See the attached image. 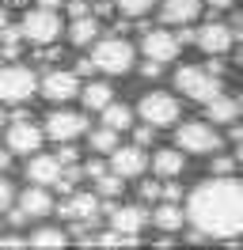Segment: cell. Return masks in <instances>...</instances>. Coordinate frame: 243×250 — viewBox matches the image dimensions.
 Returning a JSON list of instances; mask_svg holds the SVG:
<instances>
[{
  "label": "cell",
  "instance_id": "49",
  "mask_svg": "<svg viewBox=\"0 0 243 250\" xmlns=\"http://www.w3.org/2000/svg\"><path fill=\"white\" fill-rule=\"evenodd\" d=\"M0 247H8V239H0Z\"/></svg>",
  "mask_w": 243,
  "mask_h": 250
},
{
  "label": "cell",
  "instance_id": "25",
  "mask_svg": "<svg viewBox=\"0 0 243 250\" xmlns=\"http://www.w3.org/2000/svg\"><path fill=\"white\" fill-rule=\"evenodd\" d=\"M88 144H91V152L110 156V152L118 148V133H114L110 125H103V129H91V133H88Z\"/></svg>",
  "mask_w": 243,
  "mask_h": 250
},
{
  "label": "cell",
  "instance_id": "4",
  "mask_svg": "<svg viewBox=\"0 0 243 250\" xmlns=\"http://www.w3.org/2000/svg\"><path fill=\"white\" fill-rule=\"evenodd\" d=\"M137 118H141V122H148V125H156V129H167V125H179L182 106H179V99H175V95L148 91L141 103H137Z\"/></svg>",
  "mask_w": 243,
  "mask_h": 250
},
{
  "label": "cell",
  "instance_id": "22",
  "mask_svg": "<svg viewBox=\"0 0 243 250\" xmlns=\"http://www.w3.org/2000/svg\"><path fill=\"white\" fill-rule=\"evenodd\" d=\"M205 114H209L213 125H232L236 118H240V103H236V99H228V95L220 91L217 99H209V103H205Z\"/></svg>",
  "mask_w": 243,
  "mask_h": 250
},
{
  "label": "cell",
  "instance_id": "16",
  "mask_svg": "<svg viewBox=\"0 0 243 250\" xmlns=\"http://www.w3.org/2000/svg\"><path fill=\"white\" fill-rule=\"evenodd\" d=\"M201 16V0H164L160 4V23L167 27H190Z\"/></svg>",
  "mask_w": 243,
  "mask_h": 250
},
{
  "label": "cell",
  "instance_id": "47",
  "mask_svg": "<svg viewBox=\"0 0 243 250\" xmlns=\"http://www.w3.org/2000/svg\"><path fill=\"white\" fill-rule=\"evenodd\" d=\"M4 4H15V8H19V4H27V0H4Z\"/></svg>",
  "mask_w": 243,
  "mask_h": 250
},
{
  "label": "cell",
  "instance_id": "42",
  "mask_svg": "<svg viewBox=\"0 0 243 250\" xmlns=\"http://www.w3.org/2000/svg\"><path fill=\"white\" fill-rule=\"evenodd\" d=\"M61 4H65V0H38V8H53V12H57Z\"/></svg>",
  "mask_w": 243,
  "mask_h": 250
},
{
  "label": "cell",
  "instance_id": "7",
  "mask_svg": "<svg viewBox=\"0 0 243 250\" xmlns=\"http://www.w3.org/2000/svg\"><path fill=\"white\" fill-rule=\"evenodd\" d=\"M19 31H23V38L34 42V46H53L57 34H61V16L53 12V8H34V12L23 16Z\"/></svg>",
  "mask_w": 243,
  "mask_h": 250
},
{
  "label": "cell",
  "instance_id": "33",
  "mask_svg": "<svg viewBox=\"0 0 243 250\" xmlns=\"http://www.w3.org/2000/svg\"><path fill=\"white\" fill-rule=\"evenodd\" d=\"M160 72H164V64H160V61H145V64H141V76H148V80H156Z\"/></svg>",
  "mask_w": 243,
  "mask_h": 250
},
{
  "label": "cell",
  "instance_id": "27",
  "mask_svg": "<svg viewBox=\"0 0 243 250\" xmlns=\"http://www.w3.org/2000/svg\"><path fill=\"white\" fill-rule=\"evenodd\" d=\"M95 186H99V197H103V201H114V197L122 193V186H125V178L114 174V171H103L99 178H95Z\"/></svg>",
  "mask_w": 243,
  "mask_h": 250
},
{
  "label": "cell",
  "instance_id": "29",
  "mask_svg": "<svg viewBox=\"0 0 243 250\" xmlns=\"http://www.w3.org/2000/svg\"><path fill=\"white\" fill-rule=\"evenodd\" d=\"M236 167H240V159L217 156V152H213V174H236Z\"/></svg>",
  "mask_w": 243,
  "mask_h": 250
},
{
  "label": "cell",
  "instance_id": "2",
  "mask_svg": "<svg viewBox=\"0 0 243 250\" xmlns=\"http://www.w3.org/2000/svg\"><path fill=\"white\" fill-rule=\"evenodd\" d=\"M91 64L99 68V72H106V76H125L129 68H133L137 61V49L125 42V38H118V34H110V38H95L91 42Z\"/></svg>",
  "mask_w": 243,
  "mask_h": 250
},
{
  "label": "cell",
  "instance_id": "39",
  "mask_svg": "<svg viewBox=\"0 0 243 250\" xmlns=\"http://www.w3.org/2000/svg\"><path fill=\"white\" fill-rule=\"evenodd\" d=\"M106 167L103 163H99V159H95V163H88V167H84V174H88V178H99V174H103Z\"/></svg>",
  "mask_w": 243,
  "mask_h": 250
},
{
  "label": "cell",
  "instance_id": "50",
  "mask_svg": "<svg viewBox=\"0 0 243 250\" xmlns=\"http://www.w3.org/2000/svg\"><path fill=\"white\" fill-rule=\"evenodd\" d=\"M240 64H243V49H240Z\"/></svg>",
  "mask_w": 243,
  "mask_h": 250
},
{
  "label": "cell",
  "instance_id": "26",
  "mask_svg": "<svg viewBox=\"0 0 243 250\" xmlns=\"http://www.w3.org/2000/svg\"><path fill=\"white\" fill-rule=\"evenodd\" d=\"M27 247H69V239L61 228H34L27 239Z\"/></svg>",
  "mask_w": 243,
  "mask_h": 250
},
{
  "label": "cell",
  "instance_id": "9",
  "mask_svg": "<svg viewBox=\"0 0 243 250\" xmlns=\"http://www.w3.org/2000/svg\"><path fill=\"white\" fill-rule=\"evenodd\" d=\"M4 148L12 156H34L42 148V129L30 122V118H12L4 125Z\"/></svg>",
  "mask_w": 243,
  "mask_h": 250
},
{
  "label": "cell",
  "instance_id": "35",
  "mask_svg": "<svg viewBox=\"0 0 243 250\" xmlns=\"http://www.w3.org/2000/svg\"><path fill=\"white\" fill-rule=\"evenodd\" d=\"M8 220H12V228H23V224H27V212H23V208H12V212H8Z\"/></svg>",
  "mask_w": 243,
  "mask_h": 250
},
{
  "label": "cell",
  "instance_id": "28",
  "mask_svg": "<svg viewBox=\"0 0 243 250\" xmlns=\"http://www.w3.org/2000/svg\"><path fill=\"white\" fill-rule=\"evenodd\" d=\"M152 4H156V0H114V8H118L122 16H129V19H141Z\"/></svg>",
  "mask_w": 243,
  "mask_h": 250
},
{
  "label": "cell",
  "instance_id": "48",
  "mask_svg": "<svg viewBox=\"0 0 243 250\" xmlns=\"http://www.w3.org/2000/svg\"><path fill=\"white\" fill-rule=\"evenodd\" d=\"M236 103H240V118H243V95H240V99H236Z\"/></svg>",
  "mask_w": 243,
  "mask_h": 250
},
{
  "label": "cell",
  "instance_id": "30",
  "mask_svg": "<svg viewBox=\"0 0 243 250\" xmlns=\"http://www.w3.org/2000/svg\"><path fill=\"white\" fill-rule=\"evenodd\" d=\"M156 141V125H141V129H133V144H141V148H145V144H152Z\"/></svg>",
  "mask_w": 243,
  "mask_h": 250
},
{
  "label": "cell",
  "instance_id": "31",
  "mask_svg": "<svg viewBox=\"0 0 243 250\" xmlns=\"http://www.w3.org/2000/svg\"><path fill=\"white\" fill-rule=\"evenodd\" d=\"M141 201H145V205L160 201V182H152V178H148V182H141Z\"/></svg>",
  "mask_w": 243,
  "mask_h": 250
},
{
  "label": "cell",
  "instance_id": "41",
  "mask_svg": "<svg viewBox=\"0 0 243 250\" xmlns=\"http://www.w3.org/2000/svg\"><path fill=\"white\" fill-rule=\"evenodd\" d=\"M91 68H95V64H91V57H88V61H80V64H76V76H88Z\"/></svg>",
  "mask_w": 243,
  "mask_h": 250
},
{
  "label": "cell",
  "instance_id": "46",
  "mask_svg": "<svg viewBox=\"0 0 243 250\" xmlns=\"http://www.w3.org/2000/svg\"><path fill=\"white\" fill-rule=\"evenodd\" d=\"M236 159H240V163H243V141H240V152H236Z\"/></svg>",
  "mask_w": 243,
  "mask_h": 250
},
{
  "label": "cell",
  "instance_id": "43",
  "mask_svg": "<svg viewBox=\"0 0 243 250\" xmlns=\"http://www.w3.org/2000/svg\"><path fill=\"white\" fill-rule=\"evenodd\" d=\"M8 163H12V152H8V148H4V152H0V171H4V167H8Z\"/></svg>",
  "mask_w": 243,
  "mask_h": 250
},
{
  "label": "cell",
  "instance_id": "21",
  "mask_svg": "<svg viewBox=\"0 0 243 250\" xmlns=\"http://www.w3.org/2000/svg\"><path fill=\"white\" fill-rule=\"evenodd\" d=\"M99 38V19L95 16H73V27H69V42H73L76 49H84V46H91Z\"/></svg>",
  "mask_w": 243,
  "mask_h": 250
},
{
  "label": "cell",
  "instance_id": "17",
  "mask_svg": "<svg viewBox=\"0 0 243 250\" xmlns=\"http://www.w3.org/2000/svg\"><path fill=\"white\" fill-rule=\"evenodd\" d=\"M148 167H152L156 178H179L182 167H186V152H182V148H160V152L148 159Z\"/></svg>",
  "mask_w": 243,
  "mask_h": 250
},
{
  "label": "cell",
  "instance_id": "23",
  "mask_svg": "<svg viewBox=\"0 0 243 250\" xmlns=\"http://www.w3.org/2000/svg\"><path fill=\"white\" fill-rule=\"evenodd\" d=\"M80 99H84V106H88V110H103L106 103L114 99V91H110V83H106V80H91V83L80 87Z\"/></svg>",
  "mask_w": 243,
  "mask_h": 250
},
{
  "label": "cell",
  "instance_id": "14",
  "mask_svg": "<svg viewBox=\"0 0 243 250\" xmlns=\"http://www.w3.org/2000/svg\"><path fill=\"white\" fill-rule=\"evenodd\" d=\"M110 171L122 174V178H141L148 171V156L141 144H125V148H114L110 152Z\"/></svg>",
  "mask_w": 243,
  "mask_h": 250
},
{
  "label": "cell",
  "instance_id": "15",
  "mask_svg": "<svg viewBox=\"0 0 243 250\" xmlns=\"http://www.w3.org/2000/svg\"><path fill=\"white\" fill-rule=\"evenodd\" d=\"M194 42L205 49V53H213V57H224L228 49L236 46V34H232V27H228V23L213 19V23H205V27L194 34Z\"/></svg>",
  "mask_w": 243,
  "mask_h": 250
},
{
  "label": "cell",
  "instance_id": "6",
  "mask_svg": "<svg viewBox=\"0 0 243 250\" xmlns=\"http://www.w3.org/2000/svg\"><path fill=\"white\" fill-rule=\"evenodd\" d=\"M38 91V76L30 72L27 64H4L0 68V103H27L30 95Z\"/></svg>",
  "mask_w": 243,
  "mask_h": 250
},
{
  "label": "cell",
  "instance_id": "37",
  "mask_svg": "<svg viewBox=\"0 0 243 250\" xmlns=\"http://www.w3.org/2000/svg\"><path fill=\"white\" fill-rule=\"evenodd\" d=\"M228 27H232V34H236V38H243V12H236V16H232V23H228Z\"/></svg>",
  "mask_w": 243,
  "mask_h": 250
},
{
  "label": "cell",
  "instance_id": "40",
  "mask_svg": "<svg viewBox=\"0 0 243 250\" xmlns=\"http://www.w3.org/2000/svg\"><path fill=\"white\" fill-rule=\"evenodd\" d=\"M84 12H88L84 0H69V16H84Z\"/></svg>",
  "mask_w": 243,
  "mask_h": 250
},
{
  "label": "cell",
  "instance_id": "19",
  "mask_svg": "<svg viewBox=\"0 0 243 250\" xmlns=\"http://www.w3.org/2000/svg\"><path fill=\"white\" fill-rule=\"evenodd\" d=\"M61 167H65V163H61L57 156H38V152H34L30 163H27V178L34 182V186H53L57 174H61Z\"/></svg>",
  "mask_w": 243,
  "mask_h": 250
},
{
  "label": "cell",
  "instance_id": "34",
  "mask_svg": "<svg viewBox=\"0 0 243 250\" xmlns=\"http://www.w3.org/2000/svg\"><path fill=\"white\" fill-rule=\"evenodd\" d=\"M57 159L65 163V167H69V163H76V148H69V141H65V148L57 152Z\"/></svg>",
  "mask_w": 243,
  "mask_h": 250
},
{
  "label": "cell",
  "instance_id": "13",
  "mask_svg": "<svg viewBox=\"0 0 243 250\" xmlns=\"http://www.w3.org/2000/svg\"><path fill=\"white\" fill-rule=\"evenodd\" d=\"M148 208L145 201H133V205H110V228L114 231H125V235H141L148 228Z\"/></svg>",
  "mask_w": 243,
  "mask_h": 250
},
{
  "label": "cell",
  "instance_id": "5",
  "mask_svg": "<svg viewBox=\"0 0 243 250\" xmlns=\"http://www.w3.org/2000/svg\"><path fill=\"white\" fill-rule=\"evenodd\" d=\"M175 144H179L186 156H213V152H220L224 141H220V133L209 122H186V125H179Z\"/></svg>",
  "mask_w": 243,
  "mask_h": 250
},
{
  "label": "cell",
  "instance_id": "32",
  "mask_svg": "<svg viewBox=\"0 0 243 250\" xmlns=\"http://www.w3.org/2000/svg\"><path fill=\"white\" fill-rule=\"evenodd\" d=\"M8 205H12V182L0 178V212H8Z\"/></svg>",
  "mask_w": 243,
  "mask_h": 250
},
{
  "label": "cell",
  "instance_id": "11",
  "mask_svg": "<svg viewBox=\"0 0 243 250\" xmlns=\"http://www.w3.org/2000/svg\"><path fill=\"white\" fill-rule=\"evenodd\" d=\"M179 34L171 31H145V42H141V53L148 57V61H160V64H171L175 57H179Z\"/></svg>",
  "mask_w": 243,
  "mask_h": 250
},
{
  "label": "cell",
  "instance_id": "38",
  "mask_svg": "<svg viewBox=\"0 0 243 250\" xmlns=\"http://www.w3.org/2000/svg\"><path fill=\"white\" fill-rule=\"evenodd\" d=\"M228 137H232V141H236V144L243 141V125H240V118H236V122L228 125Z\"/></svg>",
  "mask_w": 243,
  "mask_h": 250
},
{
  "label": "cell",
  "instance_id": "10",
  "mask_svg": "<svg viewBox=\"0 0 243 250\" xmlns=\"http://www.w3.org/2000/svg\"><path fill=\"white\" fill-rule=\"evenodd\" d=\"M88 133V114H76V110H57V114H49L46 118V137L49 141H76V137H84Z\"/></svg>",
  "mask_w": 243,
  "mask_h": 250
},
{
  "label": "cell",
  "instance_id": "36",
  "mask_svg": "<svg viewBox=\"0 0 243 250\" xmlns=\"http://www.w3.org/2000/svg\"><path fill=\"white\" fill-rule=\"evenodd\" d=\"M201 4H205V8H213V12H228L236 0H201Z\"/></svg>",
  "mask_w": 243,
  "mask_h": 250
},
{
  "label": "cell",
  "instance_id": "1",
  "mask_svg": "<svg viewBox=\"0 0 243 250\" xmlns=\"http://www.w3.org/2000/svg\"><path fill=\"white\" fill-rule=\"evenodd\" d=\"M182 208H186V224L197 228L209 239H232V235H243V182L232 178V174H220V178H209L194 186L186 197H182Z\"/></svg>",
  "mask_w": 243,
  "mask_h": 250
},
{
  "label": "cell",
  "instance_id": "24",
  "mask_svg": "<svg viewBox=\"0 0 243 250\" xmlns=\"http://www.w3.org/2000/svg\"><path fill=\"white\" fill-rule=\"evenodd\" d=\"M99 114H103V125H110L114 133H122V129H129V125H133V110L125 106V103H114V99H110Z\"/></svg>",
  "mask_w": 243,
  "mask_h": 250
},
{
  "label": "cell",
  "instance_id": "20",
  "mask_svg": "<svg viewBox=\"0 0 243 250\" xmlns=\"http://www.w3.org/2000/svg\"><path fill=\"white\" fill-rule=\"evenodd\" d=\"M148 220L164 235H175V231H182V224H186V208H182L179 201H160V205H156V212H152Z\"/></svg>",
  "mask_w": 243,
  "mask_h": 250
},
{
  "label": "cell",
  "instance_id": "12",
  "mask_svg": "<svg viewBox=\"0 0 243 250\" xmlns=\"http://www.w3.org/2000/svg\"><path fill=\"white\" fill-rule=\"evenodd\" d=\"M38 91H42L49 103H69V99H76V91H80V76H76V72H65V68H53V72H46V76L38 80Z\"/></svg>",
  "mask_w": 243,
  "mask_h": 250
},
{
  "label": "cell",
  "instance_id": "45",
  "mask_svg": "<svg viewBox=\"0 0 243 250\" xmlns=\"http://www.w3.org/2000/svg\"><path fill=\"white\" fill-rule=\"evenodd\" d=\"M4 125H8V114H4V110H0V129H4Z\"/></svg>",
  "mask_w": 243,
  "mask_h": 250
},
{
  "label": "cell",
  "instance_id": "18",
  "mask_svg": "<svg viewBox=\"0 0 243 250\" xmlns=\"http://www.w3.org/2000/svg\"><path fill=\"white\" fill-rule=\"evenodd\" d=\"M19 208H23L30 220L49 216V212H53V197H49V186H34V182H30V189H23V193H19Z\"/></svg>",
  "mask_w": 243,
  "mask_h": 250
},
{
  "label": "cell",
  "instance_id": "44",
  "mask_svg": "<svg viewBox=\"0 0 243 250\" xmlns=\"http://www.w3.org/2000/svg\"><path fill=\"white\" fill-rule=\"evenodd\" d=\"M4 27H8V12L0 8V31H4Z\"/></svg>",
  "mask_w": 243,
  "mask_h": 250
},
{
  "label": "cell",
  "instance_id": "3",
  "mask_svg": "<svg viewBox=\"0 0 243 250\" xmlns=\"http://www.w3.org/2000/svg\"><path fill=\"white\" fill-rule=\"evenodd\" d=\"M175 87H179V95L194 99V103H209L220 95V76L209 68H197V64H182L175 72Z\"/></svg>",
  "mask_w": 243,
  "mask_h": 250
},
{
  "label": "cell",
  "instance_id": "8",
  "mask_svg": "<svg viewBox=\"0 0 243 250\" xmlns=\"http://www.w3.org/2000/svg\"><path fill=\"white\" fill-rule=\"evenodd\" d=\"M53 212H61L65 220H73L76 231H88L91 224H95V216L103 212V205H99V193H69L61 205H53Z\"/></svg>",
  "mask_w": 243,
  "mask_h": 250
}]
</instances>
